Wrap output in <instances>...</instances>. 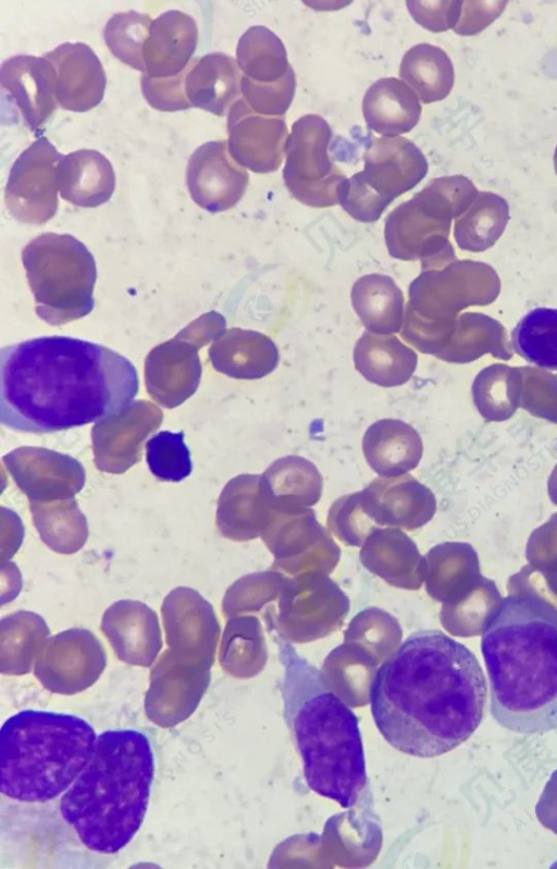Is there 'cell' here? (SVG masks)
<instances>
[{
    "mask_svg": "<svg viewBox=\"0 0 557 869\" xmlns=\"http://www.w3.org/2000/svg\"><path fill=\"white\" fill-rule=\"evenodd\" d=\"M475 655L438 630L409 635L379 667L369 703L375 727L396 750L432 758L466 742L486 704Z\"/></svg>",
    "mask_w": 557,
    "mask_h": 869,
    "instance_id": "obj_1",
    "label": "cell"
},
{
    "mask_svg": "<svg viewBox=\"0 0 557 869\" xmlns=\"http://www.w3.org/2000/svg\"><path fill=\"white\" fill-rule=\"evenodd\" d=\"M138 388L134 364L100 344L44 336L0 350V422L13 431L96 423L129 406Z\"/></svg>",
    "mask_w": 557,
    "mask_h": 869,
    "instance_id": "obj_2",
    "label": "cell"
},
{
    "mask_svg": "<svg viewBox=\"0 0 557 869\" xmlns=\"http://www.w3.org/2000/svg\"><path fill=\"white\" fill-rule=\"evenodd\" d=\"M481 651L495 721L521 734L557 729L556 609L532 594L503 598L483 625Z\"/></svg>",
    "mask_w": 557,
    "mask_h": 869,
    "instance_id": "obj_3",
    "label": "cell"
},
{
    "mask_svg": "<svg viewBox=\"0 0 557 869\" xmlns=\"http://www.w3.org/2000/svg\"><path fill=\"white\" fill-rule=\"evenodd\" d=\"M283 717L301 757L307 786L349 809L368 777L358 718L326 685L322 672L277 636Z\"/></svg>",
    "mask_w": 557,
    "mask_h": 869,
    "instance_id": "obj_4",
    "label": "cell"
},
{
    "mask_svg": "<svg viewBox=\"0 0 557 869\" xmlns=\"http://www.w3.org/2000/svg\"><path fill=\"white\" fill-rule=\"evenodd\" d=\"M153 775V754L144 733L107 730L98 735L87 766L63 793L61 815L88 849L115 854L141 827Z\"/></svg>",
    "mask_w": 557,
    "mask_h": 869,
    "instance_id": "obj_5",
    "label": "cell"
},
{
    "mask_svg": "<svg viewBox=\"0 0 557 869\" xmlns=\"http://www.w3.org/2000/svg\"><path fill=\"white\" fill-rule=\"evenodd\" d=\"M98 736L71 713L26 709L0 730V790L22 803L63 794L91 759Z\"/></svg>",
    "mask_w": 557,
    "mask_h": 869,
    "instance_id": "obj_6",
    "label": "cell"
},
{
    "mask_svg": "<svg viewBox=\"0 0 557 869\" xmlns=\"http://www.w3.org/2000/svg\"><path fill=\"white\" fill-rule=\"evenodd\" d=\"M22 262L36 313L49 325L65 324L92 311L96 261L74 236L40 234L22 250Z\"/></svg>",
    "mask_w": 557,
    "mask_h": 869,
    "instance_id": "obj_7",
    "label": "cell"
},
{
    "mask_svg": "<svg viewBox=\"0 0 557 869\" xmlns=\"http://www.w3.org/2000/svg\"><path fill=\"white\" fill-rule=\"evenodd\" d=\"M226 330L225 318L209 311L191 321L171 339L154 346L145 359V385L160 406L173 409L191 397L201 380L198 350Z\"/></svg>",
    "mask_w": 557,
    "mask_h": 869,
    "instance_id": "obj_8",
    "label": "cell"
},
{
    "mask_svg": "<svg viewBox=\"0 0 557 869\" xmlns=\"http://www.w3.org/2000/svg\"><path fill=\"white\" fill-rule=\"evenodd\" d=\"M332 136L327 122L317 114L304 115L292 126L283 179L289 194L306 206L326 208L338 203L339 187L347 177L327 153Z\"/></svg>",
    "mask_w": 557,
    "mask_h": 869,
    "instance_id": "obj_9",
    "label": "cell"
},
{
    "mask_svg": "<svg viewBox=\"0 0 557 869\" xmlns=\"http://www.w3.org/2000/svg\"><path fill=\"white\" fill-rule=\"evenodd\" d=\"M260 537L274 557V569L293 575L313 571L329 574L341 557V549L311 508L273 510Z\"/></svg>",
    "mask_w": 557,
    "mask_h": 869,
    "instance_id": "obj_10",
    "label": "cell"
},
{
    "mask_svg": "<svg viewBox=\"0 0 557 869\" xmlns=\"http://www.w3.org/2000/svg\"><path fill=\"white\" fill-rule=\"evenodd\" d=\"M364 167L349 177L374 214L381 218L393 200L412 189L428 173L422 151L404 137L374 138L363 153Z\"/></svg>",
    "mask_w": 557,
    "mask_h": 869,
    "instance_id": "obj_11",
    "label": "cell"
},
{
    "mask_svg": "<svg viewBox=\"0 0 557 869\" xmlns=\"http://www.w3.org/2000/svg\"><path fill=\"white\" fill-rule=\"evenodd\" d=\"M64 154L40 137L13 163L4 189V203L18 222L41 225L58 210L57 170Z\"/></svg>",
    "mask_w": 557,
    "mask_h": 869,
    "instance_id": "obj_12",
    "label": "cell"
},
{
    "mask_svg": "<svg viewBox=\"0 0 557 869\" xmlns=\"http://www.w3.org/2000/svg\"><path fill=\"white\" fill-rule=\"evenodd\" d=\"M107 665L100 641L86 629H70L48 637L34 663L41 685L72 695L92 685Z\"/></svg>",
    "mask_w": 557,
    "mask_h": 869,
    "instance_id": "obj_13",
    "label": "cell"
},
{
    "mask_svg": "<svg viewBox=\"0 0 557 869\" xmlns=\"http://www.w3.org/2000/svg\"><path fill=\"white\" fill-rule=\"evenodd\" d=\"M163 420L162 410L139 399L91 427L94 463L98 470L121 474L141 458L143 444Z\"/></svg>",
    "mask_w": 557,
    "mask_h": 869,
    "instance_id": "obj_14",
    "label": "cell"
},
{
    "mask_svg": "<svg viewBox=\"0 0 557 869\" xmlns=\"http://www.w3.org/2000/svg\"><path fill=\"white\" fill-rule=\"evenodd\" d=\"M2 463L29 501L72 498L86 481L78 460L48 448L22 446L5 454Z\"/></svg>",
    "mask_w": 557,
    "mask_h": 869,
    "instance_id": "obj_15",
    "label": "cell"
},
{
    "mask_svg": "<svg viewBox=\"0 0 557 869\" xmlns=\"http://www.w3.org/2000/svg\"><path fill=\"white\" fill-rule=\"evenodd\" d=\"M227 150L232 159L255 173L276 171L285 154L288 129L282 116H267L240 98L227 113Z\"/></svg>",
    "mask_w": 557,
    "mask_h": 869,
    "instance_id": "obj_16",
    "label": "cell"
},
{
    "mask_svg": "<svg viewBox=\"0 0 557 869\" xmlns=\"http://www.w3.org/2000/svg\"><path fill=\"white\" fill-rule=\"evenodd\" d=\"M249 183L247 171L235 163L225 140L208 141L188 160L186 184L194 202L215 213L237 204Z\"/></svg>",
    "mask_w": 557,
    "mask_h": 869,
    "instance_id": "obj_17",
    "label": "cell"
},
{
    "mask_svg": "<svg viewBox=\"0 0 557 869\" xmlns=\"http://www.w3.org/2000/svg\"><path fill=\"white\" fill-rule=\"evenodd\" d=\"M361 494L380 527L413 531L428 523L435 512L432 492L408 473L379 476Z\"/></svg>",
    "mask_w": 557,
    "mask_h": 869,
    "instance_id": "obj_18",
    "label": "cell"
},
{
    "mask_svg": "<svg viewBox=\"0 0 557 869\" xmlns=\"http://www.w3.org/2000/svg\"><path fill=\"white\" fill-rule=\"evenodd\" d=\"M0 84L33 131L47 122L57 109L55 72L44 57L21 54L7 59L1 64Z\"/></svg>",
    "mask_w": 557,
    "mask_h": 869,
    "instance_id": "obj_19",
    "label": "cell"
},
{
    "mask_svg": "<svg viewBox=\"0 0 557 869\" xmlns=\"http://www.w3.org/2000/svg\"><path fill=\"white\" fill-rule=\"evenodd\" d=\"M55 72L58 104L69 111L86 112L104 95L106 73L92 51L83 42H63L44 57Z\"/></svg>",
    "mask_w": 557,
    "mask_h": 869,
    "instance_id": "obj_20",
    "label": "cell"
},
{
    "mask_svg": "<svg viewBox=\"0 0 557 869\" xmlns=\"http://www.w3.org/2000/svg\"><path fill=\"white\" fill-rule=\"evenodd\" d=\"M100 628L116 657L128 665L151 666L162 647L157 613L138 600L113 603L104 611Z\"/></svg>",
    "mask_w": 557,
    "mask_h": 869,
    "instance_id": "obj_21",
    "label": "cell"
},
{
    "mask_svg": "<svg viewBox=\"0 0 557 869\" xmlns=\"http://www.w3.org/2000/svg\"><path fill=\"white\" fill-rule=\"evenodd\" d=\"M450 220L438 218L413 198L400 203L385 219L384 239L392 258L421 260V269L431 265L449 231Z\"/></svg>",
    "mask_w": 557,
    "mask_h": 869,
    "instance_id": "obj_22",
    "label": "cell"
},
{
    "mask_svg": "<svg viewBox=\"0 0 557 869\" xmlns=\"http://www.w3.org/2000/svg\"><path fill=\"white\" fill-rule=\"evenodd\" d=\"M362 566L387 584L417 591L424 581V557L400 529L380 527L361 546Z\"/></svg>",
    "mask_w": 557,
    "mask_h": 869,
    "instance_id": "obj_23",
    "label": "cell"
},
{
    "mask_svg": "<svg viewBox=\"0 0 557 869\" xmlns=\"http://www.w3.org/2000/svg\"><path fill=\"white\" fill-rule=\"evenodd\" d=\"M198 42L195 20L181 11L170 10L152 21L143 50L146 75L168 78L182 73L190 63Z\"/></svg>",
    "mask_w": 557,
    "mask_h": 869,
    "instance_id": "obj_24",
    "label": "cell"
},
{
    "mask_svg": "<svg viewBox=\"0 0 557 869\" xmlns=\"http://www.w3.org/2000/svg\"><path fill=\"white\" fill-rule=\"evenodd\" d=\"M208 357L215 371L236 380H259L277 367L275 343L252 330L232 327L213 342Z\"/></svg>",
    "mask_w": 557,
    "mask_h": 869,
    "instance_id": "obj_25",
    "label": "cell"
},
{
    "mask_svg": "<svg viewBox=\"0 0 557 869\" xmlns=\"http://www.w3.org/2000/svg\"><path fill=\"white\" fill-rule=\"evenodd\" d=\"M260 491L272 510L295 512L311 508L320 500L323 480L315 464L292 455L268 467L260 475Z\"/></svg>",
    "mask_w": 557,
    "mask_h": 869,
    "instance_id": "obj_26",
    "label": "cell"
},
{
    "mask_svg": "<svg viewBox=\"0 0 557 869\" xmlns=\"http://www.w3.org/2000/svg\"><path fill=\"white\" fill-rule=\"evenodd\" d=\"M272 512L260 491V475L239 474L231 479L220 494L216 525L228 539L251 541L260 537Z\"/></svg>",
    "mask_w": 557,
    "mask_h": 869,
    "instance_id": "obj_27",
    "label": "cell"
},
{
    "mask_svg": "<svg viewBox=\"0 0 557 869\" xmlns=\"http://www.w3.org/2000/svg\"><path fill=\"white\" fill-rule=\"evenodd\" d=\"M230 55L213 52L190 61L185 74V94L191 107L223 116L240 99L242 75Z\"/></svg>",
    "mask_w": 557,
    "mask_h": 869,
    "instance_id": "obj_28",
    "label": "cell"
},
{
    "mask_svg": "<svg viewBox=\"0 0 557 869\" xmlns=\"http://www.w3.org/2000/svg\"><path fill=\"white\" fill-rule=\"evenodd\" d=\"M362 452L368 465L380 476H398L416 469L423 443L417 430L398 419H381L366 430Z\"/></svg>",
    "mask_w": 557,
    "mask_h": 869,
    "instance_id": "obj_29",
    "label": "cell"
},
{
    "mask_svg": "<svg viewBox=\"0 0 557 869\" xmlns=\"http://www.w3.org/2000/svg\"><path fill=\"white\" fill-rule=\"evenodd\" d=\"M57 179L61 197L83 208L106 203L115 189V174L110 161L92 149L64 156L58 165Z\"/></svg>",
    "mask_w": 557,
    "mask_h": 869,
    "instance_id": "obj_30",
    "label": "cell"
},
{
    "mask_svg": "<svg viewBox=\"0 0 557 869\" xmlns=\"http://www.w3.org/2000/svg\"><path fill=\"white\" fill-rule=\"evenodd\" d=\"M356 370L370 383L381 387L406 384L416 372L417 352L397 336L366 331L352 351Z\"/></svg>",
    "mask_w": 557,
    "mask_h": 869,
    "instance_id": "obj_31",
    "label": "cell"
},
{
    "mask_svg": "<svg viewBox=\"0 0 557 869\" xmlns=\"http://www.w3.org/2000/svg\"><path fill=\"white\" fill-rule=\"evenodd\" d=\"M421 111L416 92L395 77H384L373 83L362 100V113L368 127L385 137L409 133L418 124Z\"/></svg>",
    "mask_w": 557,
    "mask_h": 869,
    "instance_id": "obj_32",
    "label": "cell"
},
{
    "mask_svg": "<svg viewBox=\"0 0 557 869\" xmlns=\"http://www.w3.org/2000/svg\"><path fill=\"white\" fill-rule=\"evenodd\" d=\"M281 621L312 616L345 617L349 598L327 573L313 571L286 578L278 597Z\"/></svg>",
    "mask_w": 557,
    "mask_h": 869,
    "instance_id": "obj_33",
    "label": "cell"
},
{
    "mask_svg": "<svg viewBox=\"0 0 557 869\" xmlns=\"http://www.w3.org/2000/svg\"><path fill=\"white\" fill-rule=\"evenodd\" d=\"M350 299L368 332L391 335L400 331L404 294L391 276L377 273L360 276L351 287Z\"/></svg>",
    "mask_w": 557,
    "mask_h": 869,
    "instance_id": "obj_34",
    "label": "cell"
},
{
    "mask_svg": "<svg viewBox=\"0 0 557 869\" xmlns=\"http://www.w3.org/2000/svg\"><path fill=\"white\" fill-rule=\"evenodd\" d=\"M33 523L41 541L53 551L72 555L88 538V523L74 497L29 501Z\"/></svg>",
    "mask_w": 557,
    "mask_h": 869,
    "instance_id": "obj_35",
    "label": "cell"
},
{
    "mask_svg": "<svg viewBox=\"0 0 557 869\" xmlns=\"http://www.w3.org/2000/svg\"><path fill=\"white\" fill-rule=\"evenodd\" d=\"M50 634L46 621L26 610L13 612L0 622V670L3 674H25Z\"/></svg>",
    "mask_w": 557,
    "mask_h": 869,
    "instance_id": "obj_36",
    "label": "cell"
},
{
    "mask_svg": "<svg viewBox=\"0 0 557 869\" xmlns=\"http://www.w3.org/2000/svg\"><path fill=\"white\" fill-rule=\"evenodd\" d=\"M399 76L423 103L445 99L455 82L453 63L440 47L419 44L403 57Z\"/></svg>",
    "mask_w": 557,
    "mask_h": 869,
    "instance_id": "obj_37",
    "label": "cell"
},
{
    "mask_svg": "<svg viewBox=\"0 0 557 869\" xmlns=\"http://www.w3.org/2000/svg\"><path fill=\"white\" fill-rule=\"evenodd\" d=\"M237 64L244 76L259 83L280 80L290 65L282 40L264 26H252L239 38Z\"/></svg>",
    "mask_w": 557,
    "mask_h": 869,
    "instance_id": "obj_38",
    "label": "cell"
},
{
    "mask_svg": "<svg viewBox=\"0 0 557 869\" xmlns=\"http://www.w3.org/2000/svg\"><path fill=\"white\" fill-rule=\"evenodd\" d=\"M511 345L527 362L557 371V308L528 311L511 331Z\"/></svg>",
    "mask_w": 557,
    "mask_h": 869,
    "instance_id": "obj_39",
    "label": "cell"
},
{
    "mask_svg": "<svg viewBox=\"0 0 557 869\" xmlns=\"http://www.w3.org/2000/svg\"><path fill=\"white\" fill-rule=\"evenodd\" d=\"M151 23L149 14L134 10L113 14L103 28V39L120 61L145 72L143 50Z\"/></svg>",
    "mask_w": 557,
    "mask_h": 869,
    "instance_id": "obj_40",
    "label": "cell"
},
{
    "mask_svg": "<svg viewBox=\"0 0 557 869\" xmlns=\"http://www.w3.org/2000/svg\"><path fill=\"white\" fill-rule=\"evenodd\" d=\"M286 576L277 571H261L242 576L225 592L222 611L225 617L256 611L278 599Z\"/></svg>",
    "mask_w": 557,
    "mask_h": 869,
    "instance_id": "obj_41",
    "label": "cell"
},
{
    "mask_svg": "<svg viewBox=\"0 0 557 869\" xmlns=\"http://www.w3.org/2000/svg\"><path fill=\"white\" fill-rule=\"evenodd\" d=\"M326 525L347 546L361 547L380 526L371 517L361 491L337 498L329 508Z\"/></svg>",
    "mask_w": 557,
    "mask_h": 869,
    "instance_id": "obj_42",
    "label": "cell"
},
{
    "mask_svg": "<svg viewBox=\"0 0 557 869\" xmlns=\"http://www.w3.org/2000/svg\"><path fill=\"white\" fill-rule=\"evenodd\" d=\"M474 184L463 175L437 177L412 198L425 210L450 220L467 210L478 195Z\"/></svg>",
    "mask_w": 557,
    "mask_h": 869,
    "instance_id": "obj_43",
    "label": "cell"
},
{
    "mask_svg": "<svg viewBox=\"0 0 557 869\" xmlns=\"http://www.w3.org/2000/svg\"><path fill=\"white\" fill-rule=\"evenodd\" d=\"M184 433L161 431L146 443V461L150 472L161 481L180 482L193 470Z\"/></svg>",
    "mask_w": 557,
    "mask_h": 869,
    "instance_id": "obj_44",
    "label": "cell"
},
{
    "mask_svg": "<svg viewBox=\"0 0 557 869\" xmlns=\"http://www.w3.org/2000/svg\"><path fill=\"white\" fill-rule=\"evenodd\" d=\"M508 218V204L492 191H479L463 216L456 221L455 236L460 247H469L486 233L500 231Z\"/></svg>",
    "mask_w": 557,
    "mask_h": 869,
    "instance_id": "obj_45",
    "label": "cell"
},
{
    "mask_svg": "<svg viewBox=\"0 0 557 869\" xmlns=\"http://www.w3.org/2000/svg\"><path fill=\"white\" fill-rule=\"evenodd\" d=\"M240 89L243 99L252 111L267 116H282L295 95V73L290 66L284 77L274 83H259L243 76Z\"/></svg>",
    "mask_w": 557,
    "mask_h": 869,
    "instance_id": "obj_46",
    "label": "cell"
},
{
    "mask_svg": "<svg viewBox=\"0 0 557 869\" xmlns=\"http://www.w3.org/2000/svg\"><path fill=\"white\" fill-rule=\"evenodd\" d=\"M186 69L176 76L153 78L141 76V91L146 101L154 109L174 112L191 108L185 94Z\"/></svg>",
    "mask_w": 557,
    "mask_h": 869,
    "instance_id": "obj_47",
    "label": "cell"
},
{
    "mask_svg": "<svg viewBox=\"0 0 557 869\" xmlns=\"http://www.w3.org/2000/svg\"><path fill=\"white\" fill-rule=\"evenodd\" d=\"M460 0H409L406 1L412 18L425 29L434 33L454 28L460 15Z\"/></svg>",
    "mask_w": 557,
    "mask_h": 869,
    "instance_id": "obj_48",
    "label": "cell"
},
{
    "mask_svg": "<svg viewBox=\"0 0 557 869\" xmlns=\"http://www.w3.org/2000/svg\"><path fill=\"white\" fill-rule=\"evenodd\" d=\"M507 1H462L460 15L453 30L461 36H473L491 25L504 12Z\"/></svg>",
    "mask_w": 557,
    "mask_h": 869,
    "instance_id": "obj_49",
    "label": "cell"
},
{
    "mask_svg": "<svg viewBox=\"0 0 557 869\" xmlns=\"http://www.w3.org/2000/svg\"><path fill=\"white\" fill-rule=\"evenodd\" d=\"M537 819L557 834V770L553 772L535 807Z\"/></svg>",
    "mask_w": 557,
    "mask_h": 869,
    "instance_id": "obj_50",
    "label": "cell"
},
{
    "mask_svg": "<svg viewBox=\"0 0 557 869\" xmlns=\"http://www.w3.org/2000/svg\"><path fill=\"white\" fill-rule=\"evenodd\" d=\"M554 167H555V172L557 174V146H556V149H555V152H554Z\"/></svg>",
    "mask_w": 557,
    "mask_h": 869,
    "instance_id": "obj_51",
    "label": "cell"
}]
</instances>
